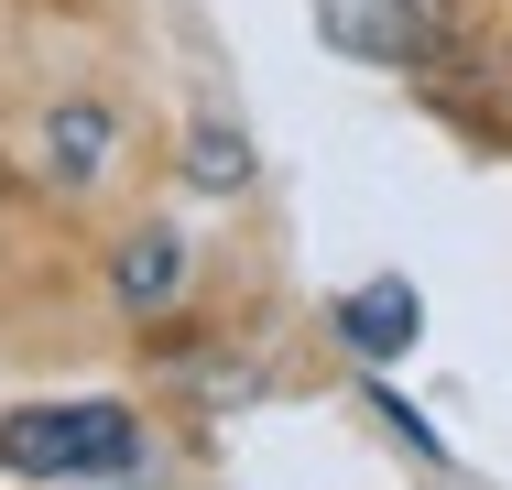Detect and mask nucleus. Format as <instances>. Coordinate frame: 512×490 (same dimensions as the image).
<instances>
[{
    "mask_svg": "<svg viewBox=\"0 0 512 490\" xmlns=\"http://www.w3.org/2000/svg\"><path fill=\"white\" fill-rule=\"evenodd\" d=\"M316 33H327L338 55L404 66V55H425V0H316Z\"/></svg>",
    "mask_w": 512,
    "mask_h": 490,
    "instance_id": "f03ea898",
    "label": "nucleus"
},
{
    "mask_svg": "<svg viewBox=\"0 0 512 490\" xmlns=\"http://www.w3.org/2000/svg\"><path fill=\"white\" fill-rule=\"evenodd\" d=\"M55 175H99V153H109V109H55Z\"/></svg>",
    "mask_w": 512,
    "mask_h": 490,
    "instance_id": "423d86ee",
    "label": "nucleus"
},
{
    "mask_svg": "<svg viewBox=\"0 0 512 490\" xmlns=\"http://www.w3.org/2000/svg\"><path fill=\"white\" fill-rule=\"evenodd\" d=\"M338 349H360V360H404V349H414V284L338 294Z\"/></svg>",
    "mask_w": 512,
    "mask_h": 490,
    "instance_id": "7ed1b4c3",
    "label": "nucleus"
},
{
    "mask_svg": "<svg viewBox=\"0 0 512 490\" xmlns=\"http://www.w3.org/2000/svg\"><path fill=\"white\" fill-rule=\"evenodd\" d=\"M175 284H186V240L175 229H142V240H120V305H175Z\"/></svg>",
    "mask_w": 512,
    "mask_h": 490,
    "instance_id": "20e7f679",
    "label": "nucleus"
},
{
    "mask_svg": "<svg viewBox=\"0 0 512 490\" xmlns=\"http://www.w3.org/2000/svg\"><path fill=\"white\" fill-rule=\"evenodd\" d=\"M186 175H197L207 196H229V186H251V142L229 131V120H207L197 142H186Z\"/></svg>",
    "mask_w": 512,
    "mask_h": 490,
    "instance_id": "39448f33",
    "label": "nucleus"
},
{
    "mask_svg": "<svg viewBox=\"0 0 512 490\" xmlns=\"http://www.w3.org/2000/svg\"><path fill=\"white\" fill-rule=\"evenodd\" d=\"M0 469H22V480H120V469H142V425H131V403H22L0 425Z\"/></svg>",
    "mask_w": 512,
    "mask_h": 490,
    "instance_id": "f257e3e1",
    "label": "nucleus"
}]
</instances>
